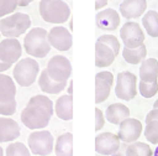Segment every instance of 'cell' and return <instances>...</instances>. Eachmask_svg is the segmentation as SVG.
Returning a JSON list of instances; mask_svg holds the SVG:
<instances>
[{"instance_id":"8992f818","label":"cell","mask_w":158,"mask_h":156,"mask_svg":"<svg viewBox=\"0 0 158 156\" xmlns=\"http://www.w3.org/2000/svg\"><path fill=\"white\" fill-rule=\"evenodd\" d=\"M40 73V66L33 58H22L14 67V79L21 87H30Z\"/></svg>"},{"instance_id":"6da1fadb","label":"cell","mask_w":158,"mask_h":156,"mask_svg":"<svg viewBox=\"0 0 158 156\" xmlns=\"http://www.w3.org/2000/svg\"><path fill=\"white\" fill-rule=\"evenodd\" d=\"M54 113L53 102L42 94L33 95L21 111L22 124L31 130H43Z\"/></svg>"},{"instance_id":"1f68e13d","label":"cell","mask_w":158,"mask_h":156,"mask_svg":"<svg viewBox=\"0 0 158 156\" xmlns=\"http://www.w3.org/2000/svg\"><path fill=\"white\" fill-rule=\"evenodd\" d=\"M17 6V0H0V17L14 14Z\"/></svg>"},{"instance_id":"52a82bcc","label":"cell","mask_w":158,"mask_h":156,"mask_svg":"<svg viewBox=\"0 0 158 156\" xmlns=\"http://www.w3.org/2000/svg\"><path fill=\"white\" fill-rule=\"evenodd\" d=\"M30 151L36 156H48L54 150V139L47 130L32 131L27 139Z\"/></svg>"},{"instance_id":"d4e9b609","label":"cell","mask_w":158,"mask_h":156,"mask_svg":"<svg viewBox=\"0 0 158 156\" xmlns=\"http://www.w3.org/2000/svg\"><path fill=\"white\" fill-rule=\"evenodd\" d=\"M146 56H147V47L144 45H142L138 48H127V47H123V50H122V57L130 64L142 63L146 59Z\"/></svg>"},{"instance_id":"4316f807","label":"cell","mask_w":158,"mask_h":156,"mask_svg":"<svg viewBox=\"0 0 158 156\" xmlns=\"http://www.w3.org/2000/svg\"><path fill=\"white\" fill-rule=\"evenodd\" d=\"M126 156H153V150L148 144L135 141V142L127 144Z\"/></svg>"},{"instance_id":"9c48e42d","label":"cell","mask_w":158,"mask_h":156,"mask_svg":"<svg viewBox=\"0 0 158 156\" xmlns=\"http://www.w3.org/2000/svg\"><path fill=\"white\" fill-rule=\"evenodd\" d=\"M46 71L54 82H67L72 74V64L67 57L56 54L48 61Z\"/></svg>"},{"instance_id":"9a60e30c","label":"cell","mask_w":158,"mask_h":156,"mask_svg":"<svg viewBox=\"0 0 158 156\" xmlns=\"http://www.w3.org/2000/svg\"><path fill=\"white\" fill-rule=\"evenodd\" d=\"M114 85V76L109 71H102L95 76V103L100 104L105 102Z\"/></svg>"},{"instance_id":"7a4b0ae2","label":"cell","mask_w":158,"mask_h":156,"mask_svg":"<svg viewBox=\"0 0 158 156\" xmlns=\"http://www.w3.org/2000/svg\"><path fill=\"white\" fill-rule=\"evenodd\" d=\"M23 48L26 53L32 57H46L51 51V45L48 42V32L42 27L31 28L23 38Z\"/></svg>"},{"instance_id":"ba28073f","label":"cell","mask_w":158,"mask_h":156,"mask_svg":"<svg viewBox=\"0 0 158 156\" xmlns=\"http://www.w3.org/2000/svg\"><path fill=\"white\" fill-rule=\"evenodd\" d=\"M115 94L121 100H132L137 95V77L132 72L123 71L117 74Z\"/></svg>"},{"instance_id":"4fadbf2b","label":"cell","mask_w":158,"mask_h":156,"mask_svg":"<svg viewBox=\"0 0 158 156\" xmlns=\"http://www.w3.org/2000/svg\"><path fill=\"white\" fill-rule=\"evenodd\" d=\"M121 145L117 134L105 131L95 137V151L100 155H114Z\"/></svg>"},{"instance_id":"30bf717a","label":"cell","mask_w":158,"mask_h":156,"mask_svg":"<svg viewBox=\"0 0 158 156\" xmlns=\"http://www.w3.org/2000/svg\"><path fill=\"white\" fill-rule=\"evenodd\" d=\"M120 37L127 48H138L144 45V31L135 21H127L122 25Z\"/></svg>"},{"instance_id":"ffe728a7","label":"cell","mask_w":158,"mask_h":156,"mask_svg":"<svg viewBox=\"0 0 158 156\" xmlns=\"http://www.w3.org/2000/svg\"><path fill=\"white\" fill-rule=\"evenodd\" d=\"M54 113L62 120H72L73 118V97L69 94L60 95L54 103Z\"/></svg>"},{"instance_id":"e0dca14e","label":"cell","mask_w":158,"mask_h":156,"mask_svg":"<svg viewBox=\"0 0 158 156\" xmlns=\"http://www.w3.org/2000/svg\"><path fill=\"white\" fill-rule=\"evenodd\" d=\"M147 9V0H123L120 4V14L127 20L141 17Z\"/></svg>"},{"instance_id":"7402d4cb","label":"cell","mask_w":158,"mask_h":156,"mask_svg":"<svg viewBox=\"0 0 158 156\" xmlns=\"http://www.w3.org/2000/svg\"><path fill=\"white\" fill-rule=\"evenodd\" d=\"M65 85H67V82H54L53 79H51L46 68L38 76V87L44 93L58 94L65 89Z\"/></svg>"},{"instance_id":"cb8c5ba5","label":"cell","mask_w":158,"mask_h":156,"mask_svg":"<svg viewBox=\"0 0 158 156\" xmlns=\"http://www.w3.org/2000/svg\"><path fill=\"white\" fill-rule=\"evenodd\" d=\"M56 156H73V135L72 132L60 134L54 144Z\"/></svg>"},{"instance_id":"b9f144b4","label":"cell","mask_w":158,"mask_h":156,"mask_svg":"<svg viewBox=\"0 0 158 156\" xmlns=\"http://www.w3.org/2000/svg\"><path fill=\"white\" fill-rule=\"evenodd\" d=\"M0 156H4V150H2L1 146H0Z\"/></svg>"},{"instance_id":"44dd1931","label":"cell","mask_w":158,"mask_h":156,"mask_svg":"<svg viewBox=\"0 0 158 156\" xmlns=\"http://www.w3.org/2000/svg\"><path fill=\"white\" fill-rule=\"evenodd\" d=\"M115 58L116 56L109 46L96 41L95 43V66L96 67H100V68L109 67L114 63Z\"/></svg>"},{"instance_id":"603a6c76","label":"cell","mask_w":158,"mask_h":156,"mask_svg":"<svg viewBox=\"0 0 158 156\" xmlns=\"http://www.w3.org/2000/svg\"><path fill=\"white\" fill-rule=\"evenodd\" d=\"M139 78L142 82L152 83L158 79V61L156 58H146L139 67Z\"/></svg>"},{"instance_id":"d6986e66","label":"cell","mask_w":158,"mask_h":156,"mask_svg":"<svg viewBox=\"0 0 158 156\" xmlns=\"http://www.w3.org/2000/svg\"><path fill=\"white\" fill-rule=\"evenodd\" d=\"M105 116L114 125H120L125 119L130 118V109L122 103H114L106 108Z\"/></svg>"},{"instance_id":"277c9868","label":"cell","mask_w":158,"mask_h":156,"mask_svg":"<svg viewBox=\"0 0 158 156\" xmlns=\"http://www.w3.org/2000/svg\"><path fill=\"white\" fill-rule=\"evenodd\" d=\"M31 26V19L27 14L14 12L0 20V33L6 38H17Z\"/></svg>"},{"instance_id":"2e32d148","label":"cell","mask_w":158,"mask_h":156,"mask_svg":"<svg viewBox=\"0 0 158 156\" xmlns=\"http://www.w3.org/2000/svg\"><path fill=\"white\" fill-rule=\"evenodd\" d=\"M96 26L104 31H115L120 26V15L114 9H104L96 14Z\"/></svg>"},{"instance_id":"d590c367","label":"cell","mask_w":158,"mask_h":156,"mask_svg":"<svg viewBox=\"0 0 158 156\" xmlns=\"http://www.w3.org/2000/svg\"><path fill=\"white\" fill-rule=\"evenodd\" d=\"M109 0H95V10H100L107 5Z\"/></svg>"},{"instance_id":"7c38bea8","label":"cell","mask_w":158,"mask_h":156,"mask_svg":"<svg viewBox=\"0 0 158 156\" xmlns=\"http://www.w3.org/2000/svg\"><path fill=\"white\" fill-rule=\"evenodd\" d=\"M22 54V46L17 38H5L0 42V61L12 66L17 63Z\"/></svg>"},{"instance_id":"74e56055","label":"cell","mask_w":158,"mask_h":156,"mask_svg":"<svg viewBox=\"0 0 158 156\" xmlns=\"http://www.w3.org/2000/svg\"><path fill=\"white\" fill-rule=\"evenodd\" d=\"M10 67H11V66H9V64H5L4 62H1V61H0V73H1V72H5V71H7Z\"/></svg>"},{"instance_id":"484cf974","label":"cell","mask_w":158,"mask_h":156,"mask_svg":"<svg viewBox=\"0 0 158 156\" xmlns=\"http://www.w3.org/2000/svg\"><path fill=\"white\" fill-rule=\"evenodd\" d=\"M142 25L151 37H158V12L149 10L142 16Z\"/></svg>"},{"instance_id":"ab89813d","label":"cell","mask_w":158,"mask_h":156,"mask_svg":"<svg viewBox=\"0 0 158 156\" xmlns=\"http://www.w3.org/2000/svg\"><path fill=\"white\" fill-rule=\"evenodd\" d=\"M153 109H158V99L154 102V104H153Z\"/></svg>"},{"instance_id":"836d02e7","label":"cell","mask_w":158,"mask_h":156,"mask_svg":"<svg viewBox=\"0 0 158 156\" xmlns=\"http://www.w3.org/2000/svg\"><path fill=\"white\" fill-rule=\"evenodd\" d=\"M152 120H158V109H152L147 114V116H146V124L149 123V121H152Z\"/></svg>"},{"instance_id":"f1b7e54d","label":"cell","mask_w":158,"mask_h":156,"mask_svg":"<svg viewBox=\"0 0 158 156\" xmlns=\"http://www.w3.org/2000/svg\"><path fill=\"white\" fill-rule=\"evenodd\" d=\"M138 90L143 98H152L158 93V82H152V83H146V82H139L138 83Z\"/></svg>"},{"instance_id":"f546056e","label":"cell","mask_w":158,"mask_h":156,"mask_svg":"<svg viewBox=\"0 0 158 156\" xmlns=\"http://www.w3.org/2000/svg\"><path fill=\"white\" fill-rule=\"evenodd\" d=\"M144 136L151 144H158V120H152L146 124Z\"/></svg>"},{"instance_id":"e575fe53","label":"cell","mask_w":158,"mask_h":156,"mask_svg":"<svg viewBox=\"0 0 158 156\" xmlns=\"http://www.w3.org/2000/svg\"><path fill=\"white\" fill-rule=\"evenodd\" d=\"M126 147H127V144L126 142H121L118 150L111 156H126Z\"/></svg>"},{"instance_id":"83f0119b","label":"cell","mask_w":158,"mask_h":156,"mask_svg":"<svg viewBox=\"0 0 158 156\" xmlns=\"http://www.w3.org/2000/svg\"><path fill=\"white\" fill-rule=\"evenodd\" d=\"M5 156H31V151L22 142H12L6 147Z\"/></svg>"},{"instance_id":"ac0fdd59","label":"cell","mask_w":158,"mask_h":156,"mask_svg":"<svg viewBox=\"0 0 158 156\" xmlns=\"http://www.w3.org/2000/svg\"><path fill=\"white\" fill-rule=\"evenodd\" d=\"M20 136L19 124L7 116H0V142H9Z\"/></svg>"},{"instance_id":"8fae6325","label":"cell","mask_w":158,"mask_h":156,"mask_svg":"<svg viewBox=\"0 0 158 156\" xmlns=\"http://www.w3.org/2000/svg\"><path fill=\"white\" fill-rule=\"evenodd\" d=\"M142 131H143V125L138 119L127 118L120 124L117 136L121 142L131 144L139 139Z\"/></svg>"},{"instance_id":"d6a6232c","label":"cell","mask_w":158,"mask_h":156,"mask_svg":"<svg viewBox=\"0 0 158 156\" xmlns=\"http://www.w3.org/2000/svg\"><path fill=\"white\" fill-rule=\"evenodd\" d=\"M105 125V116L101 109L95 108V131H99L104 128Z\"/></svg>"},{"instance_id":"7bdbcfd3","label":"cell","mask_w":158,"mask_h":156,"mask_svg":"<svg viewBox=\"0 0 158 156\" xmlns=\"http://www.w3.org/2000/svg\"><path fill=\"white\" fill-rule=\"evenodd\" d=\"M0 35H1V33H0Z\"/></svg>"},{"instance_id":"f35d334b","label":"cell","mask_w":158,"mask_h":156,"mask_svg":"<svg viewBox=\"0 0 158 156\" xmlns=\"http://www.w3.org/2000/svg\"><path fill=\"white\" fill-rule=\"evenodd\" d=\"M68 94H69V95L73 94V80L69 82V85H68Z\"/></svg>"},{"instance_id":"8d00e7d4","label":"cell","mask_w":158,"mask_h":156,"mask_svg":"<svg viewBox=\"0 0 158 156\" xmlns=\"http://www.w3.org/2000/svg\"><path fill=\"white\" fill-rule=\"evenodd\" d=\"M32 1H35V0H17V5L19 6H27Z\"/></svg>"},{"instance_id":"5bb4252c","label":"cell","mask_w":158,"mask_h":156,"mask_svg":"<svg viewBox=\"0 0 158 156\" xmlns=\"http://www.w3.org/2000/svg\"><path fill=\"white\" fill-rule=\"evenodd\" d=\"M48 42L58 51H68L72 47V33L63 26H54L48 31Z\"/></svg>"},{"instance_id":"4dcf8cb0","label":"cell","mask_w":158,"mask_h":156,"mask_svg":"<svg viewBox=\"0 0 158 156\" xmlns=\"http://www.w3.org/2000/svg\"><path fill=\"white\" fill-rule=\"evenodd\" d=\"M98 41L101 42V43H105L106 46H109L112 50V52L115 53V56L118 54V52H120V42H118L116 36H114V35H102V36H100L98 38Z\"/></svg>"},{"instance_id":"5b68a950","label":"cell","mask_w":158,"mask_h":156,"mask_svg":"<svg viewBox=\"0 0 158 156\" xmlns=\"http://www.w3.org/2000/svg\"><path fill=\"white\" fill-rule=\"evenodd\" d=\"M16 85L11 77L0 73V115H12L16 111Z\"/></svg>"},{"instance_id":"3957f363","label":"cell","mask_w":158,"mask_h":156,"mask_svg":"<svg viewBox=\"0 0 158 156\" xmlns=\"http://www.w3.org/2000/svg\"><path fill=\"white\" fill-rule=\"evenodd\" d=\"M38 11L48 24H63L70 16V7L63 0H40Z\"/></svg>"},{"instance_id":"60d3db41","label":"cell","mask_w":158,"mask_h":156,"mask_svg":"<svg viewBox=\"0 0 158 156\" xmlns=\"http://www.w3.org/2000/svg\"><path fill=\"white\" fill-rule=\"evenodd\" d=\"M153 156H158V146L156 147V150L153 151Z\"/></svg>"}]
</instances>
